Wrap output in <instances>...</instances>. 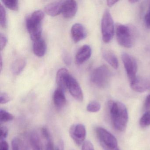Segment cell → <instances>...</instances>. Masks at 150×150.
Returning a JSON list of instances; mask_svg holds the SVG:
<instances>
[{"instance_id": "cell-27", "label": "cell", "mask_w": 150, "mask_h": 150, "mask_svg": "<svg viewBox=\"0 0 150 150\" xmlns=\"http://www.w3.org/2000/svg\"><path fill=\"white\" fill-rule=\"evenodd\" d=\"M41 134L43 138L46 141L52 139V137L48 129L46 127H44L41 129Z\"/></svg>"}, {"instance_id": "cell-29", "label": "cell", "mask_w": 150, "mask_h": 150, "mask_svg": "<svg viewBox=\"0 0 150 150\" xmlns=\"http://www.w3.org/2000/svg\"><path fill=\"white\" fill-rule=\"evenodd\" d=\"M7 42V38L4 34L1 33L0 35V47L1 50H4Z\"/></svg>"}, {"instance_id": "cell-18", "label": "cell", "mask_w": 150, "mask_h": 150, "mask_svg": "<svg viewBox=\"0 0 150 150\" xmlns=\"http://www.w3.org/2000/svg\"><path fill=\"white\" fill-rule=\"evenodd\" d=\"M30 143L33 150H43V144L40 136L35 131L30 132L29 136Z\"/></svg>"}, {"instance_id": "cell-16", "label": "cell", "mask_w": 150, "mask_h": 150, "mask_svg": "<svg viewBox=\"0 0 150 150\" xmlns=\"http://www.w3.org/2000/svg\"><path fill=\"white\" fill-rule=\"evenodd\" d=\"M64 92V90L57 88L53 93V103L58 109L63 108L66 104L67 100Z\"/></svg>"}, {"instance_id": "cell-40", "label": "cell", "mask_w": 150, "mask_h": 150, "mask_svg": "<svg viewBox=\"0 0 150 150\" xmlns=\"http://www.w3.org/2000/svg\"><path fill=\"white\" fill-rule=\"evenodd\" d=\"M113 150H120V149L118 148V147H117V148H116L115 149H114Z\"/></svg>"}, {"instance_id": "cell-31", "label": "cell", "mask_w": 150, "mask_h": 150, "mask_svg": "<svg viewBox=\"0 0 150 150\" xmlns=\"http://www.w3.org/2000/svg\"><path fill=\"white\" fill-rule=\"evenodd\" d=\"M8 129L5 126H1V140H4L8 135Z\"/></svg>"}, {"instance_id": "cell-38", "label": "cell", "mask_w": 150, "mask_h": 150, "mask_svg": "<svg viewBox=\"0 0 150 150\" xmlns=\"http://www.w3.org/2000/svg\"><path fill=\"white\" fill-rule=\"evenodd\" d=\"M2 57H1V70H2Z\"/></svg>"}, {"instance_id": "cell-13", "label": "cell", "mask_w": 150, "mask_h": 150, "mask_svg": "<svg viewBox=\"0 0 150 150\" xmlns=\"http://www.w3.org/2000/svg\"><path fill=\"white\" fill-rule=\"evenodd\" d=\"M71 74L66 68H62L58 70L56 76V82L58 88L64 91L67 88V84Z\"/></svg>"}, {"instance_id": "cell-30", "label": "cell", "mask_w": 150, "mask_h": 150, "mask_svg": "<svg viewBox=\"0 0 150 150\" xmlns=\"http://www.w3.org/2000/svg\"><path fill=\"white\" fill-rule=\"evenodd\" d=\"M81 150H95L93 144L90 141H85L82 145Z\"/></svg>"}, {"instance_id": "cell-9", "label": "cell", "mask_w": 150, "mask_h": 150, "mask_svg": "<svg viewBox=\"0 0 150 150\" xmlns=\"http://www.w3.org/2000/svg\"><path fill=\"white\" fill-rule=\"evenodd\" d=\"M67 89L72 96L79 101L83 100V93L79 84L73 77L70 75L67 84Z\"/></svg>"}, {"instance_id": "cell-24", "label": "cell", "mask_w": 150, "mask_h": 150, "mask_svg": "<svg viewBox=\"0 0 150 150\" xmlns=\"http://www.w3.org/2000/svg\"><path fill=\"white\" fill-rule=\"evenodd\" d=\"M101 105L98 102L96 101H92L90 102L87 106L88 111L92 113L98 112L100 109Z\"/></svg>"}, {"instance_id": "cell-1", "label": "cell", "mask_w": 150, "mask_h": 150, "mask_svg": "<svg viewBox=\"0 0 150 150\" xmlns=\"http://www.w3.org/2000/svg\"><path fill=\"white\" fill-rule=\"evenodd\" d=\"M108 106L114 128L119 131H124L128 121V111L125 105L120 102L110 100Z\"/></svg>"}, {"instance_id": "cell-35", "label": "cell", "mask_w": 150, "mask_h": 150, "mask_svg": "<svg viewBox=\"0 0 150 150\" xmlns=\"http://www.w3.org/2000/svg\"><path fill=\"white\" fill-rule=\"evenodd\" d=\"M144 108L146 109L150 108V94L147 96L144 103Z\"/></svg>"}, {"instance_id": "cell-10", "label": "cell", "mask_w": 150, "mask_h": 150, "mask_svg": "<svg viewBox=\"0 0 150 150\" xmlns=\"http://www.w3.org/2000/svg\"><path fill=\"white\" fill-rule=\"evenodd\" d=\"M132 90L138 93H144L150 88V79L143 77H137L130 83Z\"/></svg>"}, {"instance_id": "cell-25", "label": "cell", "mask_w": 150, "mask_h": 150, "mask_svg": "<svg viewBox=\"0 0 150 150\" xmlns=\"http://www.w3.org/2000/svg\"><path fill=\"white\" fill-rule=\"evenodd\" d=\"M0 24L3 28L7 26V18L6 11L2 4L0 6Z\"/></svg>"}, {"instance_id": "cell-34", "label": "cell", "mask_w": 150, "mask_h": 150, "mask_svg": "<svg viewBox=\"0 0 150 150\" xmlns=\"http://www.w3.org/2000/svg\"><path fill=\"white\" fill-rule=\"evenodd\" d=\"M9 146L8 143L5 140H1L0 150H8Z\"/></svg>"}, {"instance_id": "cell-32", "label": "cell", "mask_w": 150, "mask_h": 150, "mask_svg": "<svg viewBox=\"0 0 150 150\" xmlns=\"http://www.w3.org/2000/svg\"><path fill=\"white\" fill-rule=\"evenodd\" d=\"M55 147H54V144L52 139L46 141V144H45V150H55Z\"/></svg>"}, {"instance_id": "cell-14", "label": "cell", "mask_w": 150, "mask_h": 150, "mask_svg": "<svg viewBox=\"0 0 150 150\" xmlns=\"http://www.w3.org/2000/svg\"><path fill=\"white\" fill-rule=\"evenodd\" d=\"M92 54V50L89 45H83L79 49L75 56L76 63L81 64L89 59Z\"/></svg>"}, {"instance_id": "cell-28", "label": "cell", "mask_w": 150, "mask_h": 150, "mask_svg": "<svg viewBox=\"0 0 150 150\" xmlns=\"http://www.w3.org/2000/svg\"><path fill=\"white\" fill-rule=\"evenodd\" d=\"M11 100V97L7 93H1L0 95V103L5 104Z\"/></svg>"}, {"instance_id": "cell-22", "label": "cell", "mask_w": 150, "mask_h": 150, "mask_svg": "<svg viewBox=\"0 0 150 150\" xmlns=\"http://www.w3.org/2000/svg\"><path fill=\"white\" fill-rule=\"evenodd\" d=\"M14 117L12 114L4 110H0V122L1 123H6L13 120Z\"/></svg>"}, {"instance_id": "cell-6", "label": "cell", "mask_w": 150, "mask_h": 150, "mask_svg": "<svg viewBox=\"0 0 150 150\" xmlns=\"http://www.w3.org/2000/svg\"><path fill=\"white\" fill-rule=\"evenodd\" d=\"M96 132L100 144L104 150H113L117 147L116 138L109 132L102 127H98Z\"/></svg>"}, {"instance_id": "cell-21", "label": "cell", "mask_w": 150, "mask_h": 150, "mask_svg": "<svg viewBox=\"0 0 150 150\" xmlns=\"http://www.w3.org/2000/svg\"><path fill=\"white\" fill-rule=\"evenodd\" d=\"M12 146L13 150H28L26 144L20 138L15 137L13 139Z\"/></svg>"}, {"instance_id": "cell-37", "label": "cell", "mask_w": 150, "mask_h": 150, "mask_svg": "<svg viewBox=\"0 0 150 150\" xmlns=\"http://www.w3.org/2000/svg\"><path fill=\"white\" fill-rule=\"evenodd\" d=\"M118 2V1H115V0H108L107 1V5L109 7H112V6H114L115 4Z\"/></svg>"}, {"instance_id": "cell-5", "label": "cell", "mask_w": 150, "mask_h": 150, "mask_svg": "<svg viewBox=\"0 0 150 150\" xmlns=\"http://www.w3.org/2000/svg\"><path fill=\"white\" fill-rule=\"evenodd\" d=\"M101 33L102 39L105 43L112 40L115 33L114 21L109 10L104 12L101 21Z\"/></svg>"}, {"instance_id": "cell-4", "label": "cell", "mask_w": 150, "mask_h": 150, "mask_svg": "<svg viewBox=\"0 0 150 150\" xmlns=\"http://www.w3.org/2000/svg\"><path fill=\"white\" fill-rule=\"evenodd\" d=\"M116 36L118 43L127 48H131L134 44L133 34L129 27L122 24L116 26Z\"/></svg>"}, {"instance_id": "cell-26", "label": "cell", "mask_w": 150, "mask_h": 150, "mask_svg": "<svg viewBox=\"0 0 150 150\" xmlns=\"http://www.w3.org/2000/svg\"><path fill=\"white\" fill-rule=\"evenodd\" d=\"M139 124L142 128L150 125V110L146 112L140 118Z\"/></svg>"}, {"instance_id": "cell-36", "label": "cell", "mask_w": 150, "mask_h": 150, "mask_svg": "<svg viewBox=\"0 0 150 150\" xmlns=\"http://www.w3.org/2000/svg\"><path fill=\"white\" fill-rule=\"evenodd\" d=\"M55 150H64V144L63 141H59L57 146L55 147Z\"/></svg>"}, {"instance_id": "cell-15", "label": "cell", "mask_w": 150, "mask_h": 150, "mask_svg": "<svg viewBox=\"0 0 150 150\" xmlns=\"http://www.w3.org/2000/svg\"><path fill=\"white\" fill-rule=\"evenodd\" d=\"M64 1H54L48 4L45 7V11L47 15L51 16H56L62 13V7Z\"/></svg>"}, {"instance_id": "cell-20", "label": "cell", "mask_w": 150, "mask_h": 150, "mask_svg": "<svg viewBox=\"0 0 150 150\" xmlns=\"http://www.w3.org/2000/svg\"><path fill=\"white\" fill-rule=\"evenodd\" d=\"M103 57L106 61L115 69L118 67V61L114 52L111 51L106 50L103 52Z\"/></svg>"}, {"instance_id": "cell-8", "label": "cell", "mask_w": 150, "mask_h": 150, "mask_svg": "<svg viewBox=\"0 0 150 150\" xmlns=\"http://www.w3.org/2000/svg\"><path fill=\"white\" fill-rule=\"evenodd\" d=\"M70 136L75 144L80 146L84 143L86 136V127L81 124H76L71 126L69 130Z\"/></svg>"}, {"instance_id": "cell-11", "label": "cell", "mask_w": 150, "mask_h": 150, "mask_svg": "<svg viewBox=\"0 0 150 150\" xmlns=\"http://www.w3.org/2000/svg\"><path fill=\"white\" fill-rule=\"evenodd\" d=\"M78 6L76 1L73 0H68L64 1L61 13L65 18L71 19L75 15Z\"/></svg>"}, {"instance_id": "cell-33", "label": "cell", "mask_w": 150, "mask_h": 150, "mask_svg": "<svg viewBox=\"0 0 150 150\" xmlns=\"http://www.w3.org/2000/svg\"><path fill=\"white\" fill-rule=\"evenodd\" d=\"M145 22L148 28H150V5L148 11L145 16Z\"/></svg>"}, {"instance_id": "cell-17", "label": "cell", "mask_w": 150, "mask_h": 150, "mask_svg": "<svg viewBox=\"0 0 150 150\" xmlns=\"http://www.w3.org/2000/svg\"><path fill=\"white\" fill-rule=\"evenodd\" d=\"M33 50L34 54L37 57H43L46 50V45L43 38H40L34 41L33 45Z\"/></svg>"}, {"instance_id": "cell-3", "label": "cell", "mask_w": 150, "mask_h": 150, "mask_svg": "<svg viewBox=\"0 0 150 150\" xmlns=\"http://www.w3.org/2000/svg\"><path fill=\"white\" fill-rule=\"evenodd\" d=\"M111 78L109 68L106 65L97 67L93 71L91 76V81L98 87L104 88L109 84Z\"/></svg>"}, {"instance_id": "cell-2", "label": "cell", "mask_w": 150, "mask_h": 150, "mask_svg": "<svg viewBox=\"0 0 150 150\" xmlns=\"http://www.w3.org/2000/svg\"><path fill=\"white\" fill-rule=\"evenodd\" d=\"M45 14L42 10L35 11L26 20V26L30 38L33 41L41 38L42 21Z\"/></svg>"}, {"instance_id": "cell-7", "label": "cell", "mask_w": 150, "mask_h": 150, "mask_svg": "<svg viewBox=\"0 0 150 150\" xmlns=\"http://www.w3.org/2000/svg\"><path fill=\"white\" fill-rule=\"evenodd\" d=\"M122 58L128 79L131 83L137 78V63L135 59L128 53H123Z\"/></svg>"}, {"instance_id": "cell-19", "label": "cell", "mask_w": 150, "mask_h": 150, "mask_svg": "<svg viewBox=\"0 0 150 150\" xmlns=\"http://www.w3.org/2000/svg\"><path fill=\"white\" fill-rule=\"evenodd\" d=\"M26 60L24 58H19L14 61L11 66V71L15 75L21 74L26 66Z\"/></svg>"}, {"instance_id": "cell-23", "label": "cell", "mask_w": 150, "mask_h": 150, "mask_svg": "<svg viewBox=\"0 0 150 150\" xmlns=\"http://www.w3.org/2000/svg\"><path fill=\"white\" fill-rule=\"evenodd\" d=\"M2 3L8 9L13 11H17L19 9V3L17 0H4Z\"/></svg>"}, {"instance_id": "cell-39", "label": "cell", "mask_w": 150, "mask_h": 150, "mask_svg": "<svg viewBox=\"0 0 150 150\" xmlns=\"http://www.w3.org/2000/svg\"><path fill=\"white\" fill-rule=\"evenodd\" d=\"M130 2H131V3H135V2H137V1H129Z\"/></svg>"}, {"instance_id": "cell-12", "label": "cell", "mask_w": 150, "mask_h": 150, "mask_svg": "<svg viewBox=\"0 0 150 150\" xmlns=\"http://www.w3.org/2000/svg\"><path fill=\"white\" fill-rule=\"evenodd\" d=\"M72 38L75 42H78L86 37L87 33L86 28L81 24L76 23L71 29Z\"/></svg>"}]
</instances>
